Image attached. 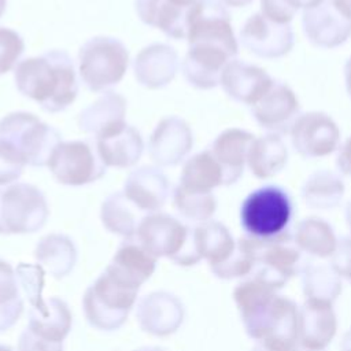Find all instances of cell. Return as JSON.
Segmentation results:
<instances>
[{"mask_svg":"<svg viewBox=\"0 0 351 351\" xmlns=\"http://www.w3.org/2000/svg\"><path fill=\"white\" fill-rule=\"evenodd\" d=\"M186 40L189 47L181 64L186 82L197 89L215 88L226 63L239 53L230 14L222 1L206 0L192 11Z\"/></svg>","mask_w":351,"mask_h":351,"instance_id":"obj_1","label":"cell"},{"mask_svg":"<svg viewBox=\"0 0 351 351\" xmlns=\"http://www.w3.org/2000/svg\"><path fill=\"white\" fill-rule=\"evenodd\" d=\"M277 289L251 277L233 291L247 335L266 350H295L299 343V308Z\"/></svg>","mask_w":351,"mask_h":351,"instance_id":"obj_2","label":"cell"},{"mask_svg":"<svg viewBox=\"0 0 351 351\" xmlns=\"http://www.w3.org/2000/svg\"><path fill=\"white\" fill-rule=\"evenodd\" d=\"M15 86L48 112L66 110L78 95V80L71 56L51 49L21 60L14 69Z\"/></svg>","mask_w":351,"mask_h":351,"instance_id":"obj_3","label":"cell"},{"mask_svg":"<svg viewBox=\"0 0 351 351\" xmlns=\"http://www.w3.org/2000/svg\"><path fill=\"white\" fill-rule=\"evenodd\" d=\"M60 133L38 117L15 111L0 119V147L25 166H47Z\"/></svg>","mask_w":351,"mask_h":351,"instance_id":"obj_4","label":"cell"},{"mask_svg":"<svg viewBox=\"0 0 351 351\" xmlns=\"http://www.w3.org/2000/svg\"><path fill=\"white\" fill-rule=\"evenodd\" d=\"M134 237L156 259L169 258L180 266H193L202 259L193 228L166 213L147 214Z\"/></svg>","mask_w":351,"mask_h":351,"instance_id":"obj_5","label":"cell"},{"mask_svg":"<svg viewBox=\"0 0 351 351\" xmlns=\"http://www.w3.org/2000/svg\"><path fill=\"white\" fill-rule=\"evenodd\" d=\"M138 289L104 270L88 287L82 298V308L88 324L106 332L119 329L136 303Z\"/></svg>","mask_w":351,"mask_h":351,"instance_id":"obj_6","label":"cell"},{"mask_svg":"<svg viewBox=\"0 0 351 351\" xmlns=\"http://www.w3.org/2000/svg\"><path fill=\"white\" fill-rule=\"evenodd\" d=\"M129 66V51L111 36H95L78 51V74L92 92H108L118 85Z\"/></svg>","mask_w":351,"mask_h":351,"instance_id":"obj_7","label":"cell"},{"mask_svg":"<svg viewBox=\"0 0 351 351\" xmlns=\"http://www.w3.org/2000/svg\"><path fill=\"white\" fill-rule=\"evenodd\" d=\"M291 217V197L278 185H265L252 191L240 207L241 228L252 237L280 234L287 229Z\"/></svg>","mask_w":351,"mask_h":351,"instance_id":"obj_8","label":"cell"},{"mask_svg":"<svg viewBox=\"0 0 351 351\" xmlns=\"http://www.w3.org/2000/svg\"><path fill=\"white\" fill-rule=\"evenodd\" d=\"M250 239L255 255L251 277L274 289H280L291 277L300 273L306 261L302 256V250L295 243L293 234L288 230L273 237L250 236Z\"/></svg>","mask_w":351,"mask_h":351,"instance_id":"obj_9","label":"cell"},{"mask_svg":"<svg viewBox=\"0 0 351 351\" xmlns=\"http://www.w3.org/2000/svg\"><path fill=\"white\" fill-rule=\"evenodd\" d=\"M49 215L43 192L25 182L0 188V234H25L40 230Z\"/></svg>","mask_w":351,"mask_h":351,"instance_id":"obj_10","label":"cell"},{"mask_svg":"<svg viewBox=\"0 0 351 351\" xmlns=\"http://www.w3.org/2000/svg\"><path fill=\"white\" fill-rule=\"evenodd\" d=\"M47 166L55 181L69 186L92 184L107 171L96 145L86 140L60 141L53 148Z\"/></svg>","mask_w":351,"mask_h":351,"instance_id":"obj_11","label":"cell"},{"mask_svg":"<svg viewBox=\"0 0 351 351\" xmlns=\"http://www.w3.org/2000/svg\"><path fill=\"white\" fill-rule=\"evenodd\" d=\"M48 313L34 307L29 310L26 329L19 337L21 350H62V343L71 329V313L64 300L52 296L47 300Z\"/></svg>","mask_w":351,"mask_h":351,"instance_id":"obj_12","label":"cell"},{"mask_svg":"<svg viewBox=\"0 0 351 351\" xmlns=\"http://www.w3.org/2000/svg\"><path fill=\"white\" fill-rule=\"evenodd\" d=\"M291 141L304 158H318L335 152L340 143L336 122L321 111H308L296 117L291 129Z\"/></svg>","mask_w":351,"mask_h":351,"instance_id":"obj_13","label":"cell"},{"mask_svg":"<svg viewBox=\"0 0 351 351\" xmlns=\"http://www.w3.org/2000/svg\"><path fill=\"white\" fill-rule=\"evenodd\" d=\"M241 45L263 59L285 56L295 44L291 23H280L269 19L262 12L251 15L240 29Z\"/></svg>","mask_w":351,"mask_h":351,"instance_id":"obj_14","label":"cell"},{"mask_svg":"<svg viewBox=\"0 0 351 351\" xmlns=\"http://www.w3.org/2000/svg\"><path fill=\"white\" fill-rule=\"evenodd\" d=\"M302 27L307 40L319 48H336L351 37V18L346 16L332 0L303 10Z\"/></svg>","mask_w":351,"mask_h":351,"instance_id":"obj_15","label":"cell"},{"mask_svg":"<svg viewBox=\"0 0 351 351\" xmlns=\"http://www.w3.org/2000/svg\"><path fill=\"white\" fill-rule=\"evenodd\" d=\"M192 145L193 136L189 125L180 117H166L151 133L148 152L156 166L174 167L184 160Z\"/></svg>","mask_w":351,"mask_h":351,"instance_id":"obj_16","label":"cell"},{"mask_svg":"<svg viewBox=\"0 0 351 351\" xmlns=\"http://www.w3.org/2000/svg\"><path fill=\"white\" fill-rule=\"evenodd\" d=\"M185 308L182 302L166 291H155L143 296L136 308L140 328L154 336H169L182 325Z\"/></svg>","mask_w":351,"mask_h":351,"instance_id":"obj_17","label":"cell"},{"mask_svg":"<svg viewBox=\"0 0 351 351\" xmlns=\"http://www.w3.org/2000/svg\"><path fill=\"white\" fill-rule=\"evenodd\" d=\"M255 121L269 132H289L299 115V101L293 90L284 82L274 81L263 96L251 106Z\"/></svg>","mask_w":351,"mask_h":351,"instance_id":"obj_18","label":"cell"},{"mask_svg":"<svg viewBox=\"0 0 351 351\" xmlns=\"http://www.w3.org/2000/svg\"><path fill=\"white\" fill-rule=\"evenodd\" d=\"M274 80L259 66L232 59L221 73V85L236 101L252 106L270 88Z\"/></svg>","mask_w":351,"mask_h":351,"instance_id":"obj_19","label":"cell"},{"mask_svg":"<svg viewBox=\"0 0 351 351\" xmlns=\"http://www.w3.org/2000/svg\"><path fill=\"white\" fill-rule=\"evenodd\" d=\"M178 66V53L171 45L152 43L144 47L134 58L133 73L143 86L158 89L173 81Z\"/></svg>","mask_w":351,"mask_h":351,"instance_id":"obj_20","label":"cell"},{"mask_svg":"<svg viewBox=\"0 0 351 351\" xmlns=\"http://www.w3.org/2000/svg\"><path fill=\"white\" fill-rule=\"evenodd\" d=\"M337 330L336 314L330 302L306 299L299 308V343L303 348H325Z\"/></svg>","mask_w":351,"mask_h":351,"instance_id":"obj_21","label":"cell"},{"mask_svg":"<svg viewBox=\"0 0 351 351\" xmlns=\"http://www.w3.org/2000/svg\"><path fill=\"white\" fill-rule=\"evenodd\" d=\"M123 192L144 213H156L169 197L170 182L159 167L141 166L128 176Z\"/></svg>","mask_w":351,"mask_h":351,"instance_id":"obj_22","label":"cell"},{"mask_svg":"<svg viewBox=\"0 0 351 351\" xmlns=\"http://www.w3.org/2000/svg\"><path fill=\"white\" fill-rule=\"evenodd\" d=\"M156 258L136 237H126L104 270L118 280L140 288L155 271Z\"/></svg>","mask_w":351,"mask_h":351,"instance_id":"obj_23","label":"cell"},{"mask_svg":"<svg viewBox=\"0 0 351 351\" xmlns=\"http://www.w3.org/2000/svg\"><path fill=\"white\" fill-rule=\"evenodd\" d=\"M95 145L104 165L115 169L134 166L144 151V141L140 132L128 123L107 134L96 137Z\"/></svg>","mask_w":351,"mask_h":351,"instance_id":"obj_24","label":"cell"},{"mask_svg":"<svg viewBox=\"0 0 351 351\" xmlns=\"http://www.w3.org/2000/svg\"><path fill=\"white\" fill-rule=\"evenodd\" d=\"M126 107L122 95L108 90L78 114V128L84 133L93 134L95 138L107 134L126 123Z\"/></svg>","mask_w":351,"mask_h":351,"instance_id":"obj_25","label":"cell"},{"mask_svg":"<svg viewBox=\"0 0 351 351\" xmlns=\"http://www.w3.org/2000/svg\"><path fill=\"white\" fill-rule=\"evenodd\" d=\"M254 138L252 133L232 128L219 133L213 141L210 151L223 170L225 186L234 184L241 177L244 165L247 163L248 148Z\"/></svg>","mask_w":351,"mask_h":351,"instance_id":"obj_26","label":"cell"},{"mask_svg":"<svg viewBox=\"0 0 351 351\" xmlns=\"http://www.w3.org/2000/svg\"><path fill=\"white\" fill-rule=\"evenodd\" d=\"M34 258L56 280L71 273L77 262V248L73 240L62 233L41 237L34 248Z\"/></svg>","mask_w":351,"mask_h":351,"instance_id":"obj_27","label":"cell"},{"mask_svg":"<svg viewBox=\"0 0 351 351\" xmlns=\"http://www.w3.org/2000/svg\"><path fill=\"white\" fill-rule=\"evenodd\" d=\"M288 160V151L278 133L269 132L254 138L247 154V165L258 178H270L280 173Z\"/></svg>","mask_w":351,"mask_h":351,"instance_id":"obj_28","label":"cell"},{"mask_svg":"<svg viewBox=\"0 0 351 351\" xmlns=\"http://www.w3.org/2000/svg\"><path fill=\"white\" fill-rule=\"evenodd\" d=\"M147 215L141 208H138L125 192H115L110 195L100 208V219L103 226L122 237H133L141 219Z\"/></svg>","mask_w":351,"mask_h":351,"instance_id":"obj_29","label":"cell"},{"mask_svg":"<svg viewBox=\"0 0 351 351\" xmlns=\"http://www.w3.org/2000/svg\"><path fill=\"white\" fill-rule=\"evenodd\" d=\"M180 186L195 192H213L223 185V170L210 149L191 156L181 171Z\"/></svg>","mask_w":351,"mask_h":351,"instance_id":"obj_30","label":"cell"},{"mask_svg":"<svg viewBox=\"0 0 351 351\" xmlns=\"http://www.w3.org/2000/svg\"><path fill=\"white\" fill-rule=\"evenodd\" d=\"M197 251L210 267L222 263L234 250L236 240L229 229L218 221H204L193 228Z\"/></svg>","mask_w":351,"mask_h":351,"instance_id":"obj_31","label":"cell"},{"mask_svg":"<svg viewBox=\"0 0 351 351\" xmlns=\"http://www.w3.org/2000/svg\"><path fill=\"white\" fill-rule=\"evenodd\" d=\"M204 0H154L151 12L156 29L174 40L186 38L188 18Z\"/></svg>","mask_w":351,"mask_h":351,"instance_id":"obj_32","label":"cell"},{"mask_svg":"<svg viewBox=\"0 0 351 351\" xmlns=\"http://www.w3.org/2000/svg\"><path fill=\"white\" fill-rule=\"evenodd\" d=\"M293 239L302 252L315 258L332 256L337 247V239L332 226L318 217L302 219L296 226Z\"/></svg>","mask_w":351,"mask_h":351,"instance_id":"obj_33","label":"cell"},{"mask_svg":"<svg viewBox=\"0 0 351 351\" xmlns=\"http://www.w3.org/2000/svg\"><path fill=\"white\" fill-rule=\"evenodd\" d=\"M300 274L306 299L333 303L341 293V277L330 263L306 261Z\"/></svg>","mask_w":351,"mask_h":351,"instance_id":"obj_34","label":"cell"},{"mask_svg":"<svg viewBox=\"0 0 351 351\" xmlns=\"http://www.w3.org/2000/svg\"><path fill=\"white\" fill-rule=\"evenodd\" d=\"M344 195L341 178L329 170L313 173L302 188V196L311 208L329 210L336 207Z\"/></svg>","mask_w":351,"mask_h":351,"instance_id":"obj_35","label":"cell"},{"mask_svg":"<svg viewBox=\"0 0 351 351\" xmlns=\"http://www.w3.org/2000/svg\"><path fill=\"white\" fill-rule=\"evenodd\" d=\"M23 311V300L12 266L0 259V332L16 324Z\"/></svg>","mask_w":351,"mask_h":351,"instance_id":"obj_36","label":"cell"},{"mask_svg":"<svg viewBox=\"0 0 351 351\" xmlns=\"http://www.w3.org/2000/svg\"><path fill=\"white\" fill-rule=\"evenodd\" d=\"M174 207L182 218L191 222H204L214 215L217 199L213 192H195L177 185L174 189Z\"/></svg>","mask_w":351,"mask_h":351,"instance_id":"obj_37","label":"cell"},{"mask_svg":"<svg viewBox=\"0 0 351 351\" xmlns=\"http://www.w3.org/2000/svg\"><path fill=\"white\" fill-rule=\"evenodd\" d=\"M255 263L254 247L250 236L240 237L236 241L233 252L219 265L211 266V273L222 280H232L239 277H245L251 274Z\"/></svg>","mask_w":351,"mask_h":351,"instance_id":"obj_38","label":"cell"},{"mask_svg":"<svg viewBox=\"0 0 351 351\" xmlns=\"http://www.w3.org/2000/svg\"><path fill=\"white\" fill-rule=\"evenodd\" d=\"M16 280L21 292L27 299L32 307L40 313H48V303L43 298V288L45 280V271L41 265H32L21 262L16 269Z\"/></svg>","mask_w":351,"mask_h":351,"instance_id":"obj_39","label":"cell"},{"mask_svg":"<svg viewBox=\"0 0 351 351\" xmlns=\"http://www.w3.org/2000/svg\"><path fill=\"white\" fill-rule=\"evenodd\" d=\"M25 51L22 36L10 29L0 27V75L12 70Z\"/></svg>","mask_w":351,"mask_h":351,"instance_id":"obj_40","label":"cell"},{"mask_svg":"<svg viewBox=\"0 0 351 351\" xmlns=\"http://www.w3.org/2000/svg\"><path fill=\"white\" fill-rule=\"evenodd\" d=\"M330 265L340 277L351 281V237H343L337 241Z\"/></svg>","mask_w":351,"mask_h":351,"instance_id":"obj_41","label":"cell"},{"mask_svg":"<svg viewBox=\"0 0 351 351\" xmlns=\"http://www.w3.org/2000/svg\"><path fill=\"white\" fill-rule=\"evenodd\" d=\"M261 12L271 21L280 23H291L298 11L292 8L285 0H261Z\"/></svg>","mask_w":351,"mask_h":351,"instance_id":"obj_42","label":"cell"},{"mask_svg":"<svg viewBox=\"0 0 351 351\" xmlns=\"http://www.w3.org/2000/svg\"><path fill=\"white\" fill-rule=\"evenodd\" d=\"M23 167L25 165L14 159L0 147V186L16 181L21 177Z\"/></svg>","mask_w":351,"mask_h":351,"instance_id":"obj_43","label":"cell"},{"mask_svg":"<svg viewBox=\"0 0 351 351\" xmlns=\"http://www.w3.org/2000/svg\"><path fill=\"white\" fill-rule=\"evenodd\" d=\"M336 163H337V169L343 174L351 176V136L340 147Z\"/></svg>","mask_w":351,"mask_h":351,"instance_id":"obj_44","label":"cell"},{"mask_svg":"<svg viewBox=\"0 0 351 351\" xmlns=\"http://www.w3.org/2000/svg\"><path fill=\"white\" fill-rule=\"evenodd\" d=\"M292 8H295L296 11L298 10H307V8H311V7H315L318 4H321L324 0H285Z\"/></svg>","mask_w":351,"mask_h":351,"instance_id":"obj_45","label":"cell"},{"mask_svg":"<svg viewBox=\"0 0 351 351\" xmlns=\"http://www.w3.org/2000/svg\"><path fill=\"white\" fill-rule=\"evenodd\" d=\"M335 5L348 18H351V0H332Z\"/></svg>","mask_w":351,"mask_h":351,"instance_id":"obj_46","label":"cell"},{"mask_svg":"<svg viewBox=\"0 0 351 351\" xmlns=\"http://www.w3.org/2000/svg\"><path fill=\"white\" fill-rule=\"evenodd\" d=\"M344 80H346L347 92L351 96V58L346 62V66H344Z\"/></svg>","mask_w":351,"mask_h":351,"instance_id":"obj_47","label":"cell"},{"mask_svg":"<svg viewBox=\"0 0 351 351\" xmlns=\"http://www.w3.org/2000/svg\"><path fill=\"white\" fill-rule=\"evenodd\" d=\"M221 1H222L225 5L240 8V7H245V5L251 4L254 0H221Z\"/></svg>","mask_w":351,"mask_h":351,"instance_id":"obj_48","label":"cell"},{"mask_svg":"<svg viewBox=\"0 0 351 351\" xmlns=\"http://www.w3.org/2000/svg\"><path fill=\"white\" fill-rule=\"evenodd\" d=\"M343 348L351 350V329L343 337Z\"/></svg>","mask_w":351,"mask_h":351,"instance_id":"obj_49","label":"cell"},{"mask_svg":"<svg viewBox=\"0 0 351 351\" xmlns=\"http://www.w3.org/2000/svg\"><path fill=\"white\" fill-rule=\"evenodd\" d=\"M346 221H347V225H348V228L351 230V200L348 202V204L346 207Z\"/></svg>","mask_w":351,"mask_h":351,"instance_id":"obj_50","label":"cell"},{"mask_svg":"<svg viewBox=\"0 0 351 351\" xmlns=\"http://www.w3.org/2000/svg\"><path fill=\"white\" fill-rule=\"evenodd\" d=\"M5 8H7V0H0V18L5 12Z\"/></svg>","mask_w":351,"mask_h":351,"instance_id":"obj_51","label":"cell"}]
</instances>
